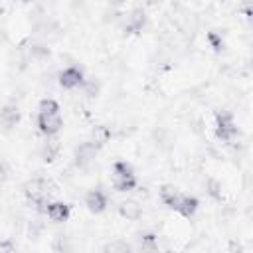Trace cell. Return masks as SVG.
<instances>
[{
    "label": "cell",
    "mask_w": 253,
    "mask_h": 253,
    "mask_svg": "<svg viewBox=\"0 0 253 253\" xmlns=\"http://www.w3.org/2000/svg\"><path fill=\"white\" fill-rule=\"evenodd\" d=\"M36 126L43 136H55L63 128V117H61V107L55 99L43 97L38 103V113H36Z\"/></svg>",
    "instance_id": "6da1fadb"
},
{
    "label": "cell",
    "mask_w": 253,
    "mask_h": 253,
    "mask_svg": "<svg viewBox=\"0 0 253 253\" xmlns=\"http://www.w3.org/2000/svg\"><path fill=\"white\" fill-rule=\"evenodd\" d=\"M51 188H53V186H51L45 178H32V180H28V182L22 186L26 200H28L38 211H42V213H43L45 204L49 202V196H51V192H53Z\"/></svg>",
    "instance_id": "7a4b0ae2"
},
{
    "label": "cell",
    "mask_w": 253,
    "mask_h": 253,
    "mask_svg": "<svg viewBox=\"0 0 253 253\" xmlns=\"http://www.w3.org/2000/svg\"><path fill=\"white\" fill-rule=\"evenodd\" d=\"M111 184L117 192H132L138 186V178L126 160H115L111 168Z\"/></svg>",
    "instance_id": "3957f363"
},
{
    "label": "cell",
    "mask_w": 253,
    "mask_h": 253,
    "mask_svg": "<svg viewBox=\"0 0 253 253\" xmlns=\"http://www.w3.org/2000/svg\"><path fill=\"white\" fill-rule=\"evenodd\" d=\"M215 136L221 142H225V144H231L239 136V128H237V123H235L233 113L219 111L215 115Z\"/></svg>",
    "instance_id": "277c9868"
},
{
    "label": "cell",
    "mask_w": 253,
    "mask_h": 253,
    "mask_svg": "<svg viewBox=\"0 0 253 253\" xmlns=\"http://www.w3.org/2000/svg\"><path fill=\"white\" fill-rule=\"evenodd\" d=\"M99 152H101V144L99 142H95V140H83V142H79L75 146L73 160H75V164L79 168H89L97 160Z\"/></svg>",
    "instance_id": "5b68a950"
},
{
    "label": "cell",
    "mask_w": 253,
    "mask_h": 253,
    "mask_svg": "<svg viewBox=\"0 0 253 253\" xmlns=\"http://www.w3.org/2000/svg\"><path fill=\"white\" fill-rule=\"evenodd\" d=\"M57 83L65 89V91H73V89H79L83 83H85V73L81 67L77 65H67L59 71L57 75Z\"/></svg>",
    "instance_id": "8992f818"
},
{
    "label": "cell",
    "mask_w": 253,
    "mask_h": 253,
    "mask_svg": "<svg viewBox=\"0 0 253 253\" xmlns=\"http://www.w3.org/2000/svg\"><path fill=\"white\" fill-rule=\"evenodd\" d=\"M146 22H148L146 12H144L142 8H134V10H130V12L125 16L123 32H125L126 36H136V34H140V32L144 30Z\"/></svg>",
    "instance_id": "52a82bcc"
},
{
    "label": "cell",
    "mask_w": 253,
    "mask_h": 253,
    "mask_svg": "<svg viewBox=\"0 0 253 253\" xmlns=\"http://www.w3.org/2000/svg\"><path fill=\"white\" fill-rule=\"evenodd\" d=\"M83 202H85V208H87L91 213H103V211L107 210V206H109V196H107V192L101 190V188H91V190L85 194Z\"/></svg>",
    "instance_id": "ba28073f"
},
{
    "label": "cell",
    "mask_w": 253,
    "mask_h": 253,
    "mask_svg": "<svg viewBox=\"0 0 253 253\" xmlns=\"http://www.w3.org/2000/svg\"><path fill=\"white\" fill-rule=\"evenodd\" d=\"M43 213L47 215V219H49V221H53V223H63V221H67V219H69V215H71V206H69V204H65V202L49 200V202L45 204Z\"/></svg>",
    "instance_id": "9c48e42d"
},
{
    "label": "cell",
    "mask_w": 253,
    "mask_h": 253,
    "mask_svg": "<svg viewBox=\"0 0 253 253\" xmlns=\"http://www.w3.org/2000/svg\"><path fill=\"white\" fill-rule=\"evenodd\" d=\"M20 119H22V113H20L18 105H14V103H8L0 109V126L4 130H12L14 126H18Z\"/></svg>",
    "instance_id": "30bf717a"
},
{
    "label": "cell",
    "mask_w": 253,
    "mask_h": 253,
    "mask_svg": "<svg viewBox=\"0 0 253 253\" xmlns=\"http://www.w3.org/2000/svg\"><path fill=\"white\" fill-rule=\"evenodd\" d=\"M198 210H200V200H198L196 196L182 194V198H180V202H178V206H176V210H174V211H178L182 217L190 219V217H194V215H196V211H198Z\"/></svg>",
    "instance_id": "8fae6325"
},
{
    "label": "cell",
    "mask_w": 253,
    "mask_h": 253,
    "mask_svg": "<svg viewBox=\"0 0 253 253\" xmlns=\"http://www.w3.org/2000/svg\"><path fill=\"white\" fill-rule=\"evenodd\" d=\"M119 215L128 221H136L142 217V206L136 200H123L119 202Z\"/></svg>",
    "instance_id": "7c38bea8"
},
{
    "label": "cell",
    "mask_w": 253,
    "mask_h": 253,
    "mask_svg": "<svg viewBox=\"0 0 253 253\" xmlns=\"http://www.w3.org/2000/svg\"><path fill=\"white\" fill-rule=\"evenodd\" d=\"M158 196H160V202H162L166 208L176 210V206H178V202H180V198H182V192H180L176 186H172V184H164V186H160Z\"/></svg>",
    "instance_id": "4fadbf2b"
},
{
    "label": "cell",
    "mask_w": 253,
    "mask_h": 253,
    "mask_svg": "<svg viewBox=\"0 0 253 253\" xmlns=\"http://www.w3.org/2000/svg\"><path fill=\"white\" fill-rule=\"evenodd\" d=\"M59 150H61L59 140H55L53 136H45V142H42V146H40V158L43 162H53L57 158Z\"/></svg>",
    "instance_id": "5bb4252c"
},
{
    "label": "cell",
    "mask_w": 253,
    "mask_h": 253,
    "mask_svg": "<svg viewBox=\"0 0 253 253\" xmlns=\"http://www.w3.org/2000/svg\"><path fill=\"white\" fill-rule=\"evenodd\" d=\"M136 241H138L140 249H146V251L158 249V235L152 233V231H140V233H136Z\"/></svg>",
    "instance_id": "9a60e30c"
},
{
    "label": "cell",
    "mask_w": 253,
    "mask_h": 253,
    "mask_svg": "<svg viewBox=\"0 0 253 253\" xmlns=\"http://www.w3.org/2000/svg\"><path fill=\"white\" fill-rule=\"evenodd\" d=\"M30 57L32 59H47L49 57V47L47 45H43V43H34L32 47H30Z\"/></svg>",
    "instance_id": "2e32d148"
},
{
    "label": "cell",
    "mask_w": 253,
    "mask_h": 253,
    "mask_svg": "<svg viewBox=\"0 0 253 253\" xmlns=\"http://www.w3.org/2000/svg\"><path fill=\"white\" fill-rule=\"evenodd\" d=\"M109 138H111V130H109L107 126H97V128L93 130V140H95V142H99L101 146H103Z\"/></svg>",
    "instance_id": "e0dca14e"
},
{
    "label": "cell",
    "mask_w": 253,
    "mask_h": 253,
    "mask_svg": "<svg viewBox=\"0 0 253 253\" xmlns=\"http://www.w3.org/2000/svg\"><path fill=\"white\" fill-rule=\"evenodd\" d=\"M206 190H208V194H210L211 198L221 200V186H219V182H217V180L210 178V180L206 182Z\"/></svg>",
    "instance_id": "ac0fdd59"
},
{
    "label": "cell",
    "mask_w": 253,
    "mask_h": 253,
    "mask_svg": "<svg viewBox=\"0 0 253 253\" xmlns=\"http://www.w3.org/2000/svg\"><path fill=\"white\" fill-rule=\"evenodd\" d=\"M208 42H210V45L215 49V51H221L223 49V40H221V36H217V34H210L208 36Z\"/></svg>",
    "instance_id": "d6986e66"
},
{
    "label": "cell",
    "mask_w": 253,
    "mask_h": 253,
    "mask_svg": "<svg viewBox=\"0 0 253 253\" xmlns=\"http://www.w3.org/2000/svg\"><path fill=\"white\" fill-rule=\"evenodd\" d=\"M130 245L126 241H113L109 245H105V251H128Z\"/></svg>",
    "instance_id": "ffe728a7"
},
{
    "label": "cell",
    "mask_w": 253,
    "mask_h": 253,
    "mask_svg": "<svg viewBox=\"0 0 253 253\" xmlns=\"http://www.w3.org/2000/svg\"><path fill=\"white\" fill-rule=\"evenodd\" d=\"M8 180V166L0 160V184H4Z\"/></svg>",
    "instance_id": "44dd1931"
},
{
    "label": "cell",
    "mask_w": 253,
    "mask_h": 253,
    "mask_svg": "<svg viewBox=\"0 0 253 253\" xmlns=\"http://www.w3.org/2000/svg\"><path fill=\"white\" fill-rule=\"evenodd\" d=\"M123 2H126V0H111V4H117V6L123 4Z\"/></svg>",
    "instance_id": "7402d4cb"
},
{
    "label": "cell",
    "mask_w": 253,
    "mask_h": 253,
    "mask_svg": "<svg viewBox=\"0 0 253 253\" xmlns=\"http://www.w3.org/2000/svg\"><path fill=\"white\" fill-rule=\"evenodd\" d=\"M22 2H36V0H22Z\"/></svg>",
    "instance_id": "603a6c76"
}]
</instances>
